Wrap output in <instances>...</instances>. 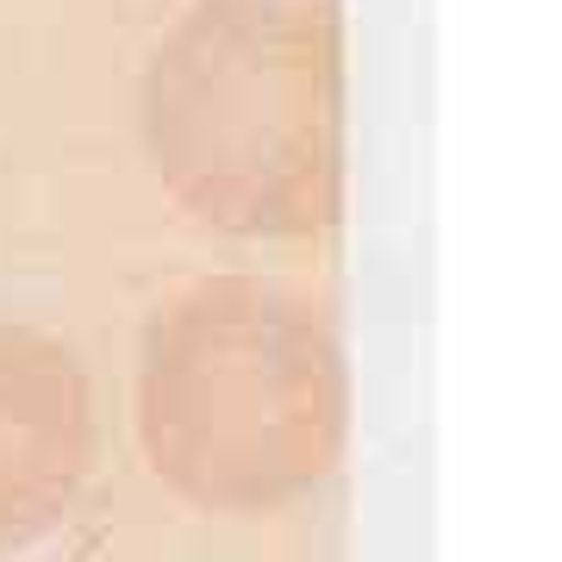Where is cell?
Listing matches in <instances>:
<instances>
[{
	"instance_id": "6da1fadb",
	"label": "cell",
	"mask_w": 562,
	"mask_h": 562,
	"mask_svg": "<svg viewBox=\"0 0 562 562\" xmlns=\"http://www.w3.org/2000/svg\"><path fill=\"white\" fill-rule=\"evenodd\" d=\"M132 431L144 469L201 513L262 519L313 501L350 438L331 313L250 269L188 281L144 325Z\"/></svg>"
},
{
	"instance_id": "3957f363",
	"label": "cell",
	"mask_w": 562,
	"mask_h": 562,
	"mask_svg": "<svg viewBox=\"0 0 562 562\" xmlns=\"http://www.w3.org/2000/svg\"><path fill=\"white\" fill-rule=\"evenodd\" d=\"M101 457L88 362L38 325L0 319V550L50 538Z\"/></svg>"
},
{
	"instance_id": "7a4b0ae2",
	"label": "cell",
	"mask_w": 562,
	"mask_h": 562,
	"mask_svg": "<svg viewBox=\"0 0 562 562\" xmlns=\"http://www.w3.org/2000/svg\"><path fill=\"white\" fill-rule=\"evenodd\" d=\"M144 162L194 225L313 238L338 213V25L325 0H188L138 81Z\"/></svg>"
}]
</instances>
